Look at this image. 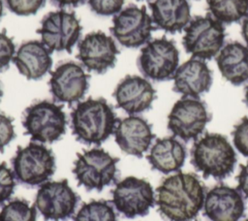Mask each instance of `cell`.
Here are the masks:
<instances>
[{"mask_svg":"<svg viewBox=\"0 0 248 221\" xmlns=\"http://www.w3.org/2000/svg\"><path fill=\"white\" fill-rule=\"evenodd\" d=\"M241 35L248 46V16L242 20L241 24Z\"/></svg>","mask_w":248,"mask_h":221,"instance_id":"cell-35","label":"cell"},{"mask_svg":"<svg viewBox=\"0 0 248 221\" xmlns=\"http://www.w3.org/2000/svg\"><path fill=\"white\" fill-rule=\"evenodd\" d=\"M125 0H87L90 9L99 16H112L118 14Z\"/></svg>","mask_w":248,"mask_h":221,"instance_id":"cell-30","label":"cell"},{"mask_svg":"<svg viewBox=\"0 0 248 221\" xmlns=\"http://www.w3.org/2000/svg\"><path fill=\"white\" fill-rule=\"evenodd\" d=\"M155 26L146 8L130 5L114 15L110 31L122 46L139 47L150 41Z\"/></svg>","mask_w":248,"mask_h":221,"instance_id":"cell-13","label":"cell"},{"mask_svg":"<svg viewBox=\"0 0 248 221\" xmlns=\"http://www.w3.org/2000/svg\"><path fill=\"white\" fill-rule=\"evenodd\" d=\"M191 163L204 178L224 179L234 169L236 155L228 139L217 133H206L196 140L191 149Z\"/></svg>","mask_w":248,"mask_h":221,"instance_id":"cell-3","label":"cell"},{"mask_svg":"<svg viewBox=\"0 0 248 221\" xmlns=\"http://www.w3.org/2000/svg\"><path fill=\"white\" fill-rule=\"evenodd\" d=\"M203 208L205 216L211 221H239L245 205L237 189L219 184L205 194Z\"/></svg>","mask_w":248,"mask_h":221,"instance_id":"cell-16","label":"cell"},{"mask_svg":"<svg viewBox=\"0 0 248 221\" xmlns=\"http://www.w3.org/2000/svg\"><path fill=\"white\" fill-rule=\"evenodd\" d=\"M113 134L117 145L123 152L139 158L148 150L155 138L151 124L138 115H130L119 120Z\"/></svg>","mask_w":248,"mask_h":221,"instance_id":"cell-17","label":"cell"},{"mask_svg":"<svg viewBox=\"0 0 248 221\" xmlns=\"http://www.w3.org/2000/svg\"><path fill=\"white\" fill-rule=\"evenodd\" d=\"M74 221H117V217L110 202L92 200L81 205Z\"/></svg>","mask_w":248,"mask_h":221,"instance_id":"cell-25","label":"cell"},{"mask_svg":"<svg viewBox=\"0 0 248 221\" xmlns=\"http://www.w3.org/2000/svg\"><path fill=\"white\" fill-rule=\"evenodd\" d=\"M173 79V91L184 97L200 98L212 84V72L206 62L200 58H190L176 69Z\"/></svg>","mask_w":248,"mask_h":221,"instance_id":"cell-19","label":"cell"},{"mask_svg":"<svg viewBox=\"0 0 248 221\" xmlns=\"http://www.w3.org/2000/svg\"><path fill=\"white\" fill-rule=\"evenodd\" d=\"M3 10H4V5H3V0H0V18L3 16Z\"/></svg>","mask_w":248,"mask_h":221,"instance_id":"cell-37","label":"cell"},{"mask_svg":"<svg viewBox=\"0 0 248 221\" xmlns=\"http://www.w3.org/2000/svg\"><path fill=\"white\" fill-rule=\"evenodd\" d=\"M51 1L58 7L63 8V7H67V6L77 7L80 4H83L85 0H51Z\"/></svg>","mask_w":248,"mask_h":221,"instance_id":"cell-34","label":"cell"},{"mask_svg":"<svg viewBox=\"0 0 248 221\" xmlns=\"http://www.w3.org/2000/svg\"><path fill=\"white\" fill-rule=\"evenodd\" d=\"M210 15L223 24H231L248 16V0H206Z\"/></svg>","mask_w":248,"mask_h":221,"instance_id":"cell-24","label":"cell"},{"mask_svg":"<svg viewBox=\"0 0 248 221\" xmlns=\"http://www.w3.org/2000/svg\"><path fill=\"white\" fill-rule=\"evenodd\" d=\"M78 196L66 179L43 183L36 195L35 206L46 221H66L73 216Z\"/></svg>","mask_w":248,"mask_h":221,"instance_id":"cell-10","label":"cell"},{"mask_svg":"<svg viewBox=\"0 0 248 221\" xmlns=\"http://www.w3.org/2000/svg\"><path fill=\"white\" fill-rule=\"evenodd\" d=\"M215 60L221 75L232 84L240 85L248 81V47L239 42L228 43Z\"/></svg>","mask_w":248,"mask_h":221,"instance_id":"cell-22","label":"cell"},{"mask_svg":"<svg viewBox=\"0 0 248 221\" xmlns=\"http://www.w3.org/2000/svg\"><path fill=\"white\" fill-rule=\"evenodd\" d=\"M12 165L16 179L28 186L46 182L56 169L52 151L44 144L33 142L17 148Z\"/></svg>","mask_w":248,"mask_h":221,"instance_id":"cell-7","label":"cell"},{"mask_svg":"<svg viewBox=\"0 0 248 221\" xmlns=\"http://www.w3.org/2000/svg\"><path fill=\"white\" fill-rule=\"evenodd\" d=\"M236 189L248 199V162L245 165H241L239 174L236 176Z\"/></svg>","mask_w":248,"mask_h":221,"instance_id":"cell-33","label":"cell"},{"mask_svg":"<svg viewBox=\"0 0 248 221\" xmlns=\"http://www.w3.org/2000/svg\"><path fill=\"white\" fill-rule=\"evenodd\" d=\"M13 62L27 79H40L51 69V51L40 41H27L19 46Z\"/></svg>","mask_w":248,"mask_h":221,"instance_id":"cell-20","label":"cell"},{"mask_svg":"<svg viewBox=\"0 0 248 221\" xmlns=\"http://www.w3.org/2000/svg\"><path fill=\"white\" fill-rule=\"evenodd\" d=\"M178 64L179 51L176 45L166 37L146 43L138 58V66L141 74L155 81L171 79Z\"/></svg>","mask_w":248,"mask_h":221,"instance_id":"cell-8","label":"cell"},{"mask_svg":"<svg viewBox=\"0 0 248 221\" xmlns=\"http://www.w3.org/2000/svg\"><path fill=\"white\" fill-rule=\"evenodd\" d=\"M16 54V47L6 31H0V71L7 69Z\"/></svg>","mask_w":248,"mask_h":221,"instance_id":"cell-31","label":"cell"},{"mask_svg":"<svg viewBox=\"0 0 248 221\" xmlns=\"http://www.w3.org/2000/svg\"><path fill=\"white\" fill-rule=\"evenodd\" d=\"M186 156L183 143L174 137H166L156 140L146 158L153 170L167 174L180 170Z\"/></svg>","mask_w":248,"mask_h":221,"instance_id":"cell-23","label":"cell"},{"mask_svg":"<svg viewBox=\"0 0 248 221\" xmlns=\"http://www.w3.org/2000/svg\"><path fill=\"white\" fill-rule=\"evenodd\" d=\"M15 127L13 124V119L0 112V151L2 152L4 148L15 139Z\"/></svg>","mask_w":248,"mask_h":221,"instance_id":"cell-32","label":"cell"},{"mask_svg":"<svg viewBox=\"0 0 248 221\" xmlns=\"http://www.w3.org/2000/svg\"><path fill=\"white\" fill-rule=\"evenodd\" d=\"M73 134L85 144H101L114 133L116 123L112 107L103 98L78 103L71 112Z\"/></svg>","mask_w":248,"mask_h":221,"instance_id":"cell-2","label":"cell"},{"mask_svg":"<svg viewBox=\"0 0 248 221\" xmlns=\"http://www.w3.org/2000/svg\"><path fill=\"white\" fill-rule=\"evenodd\" d=\"M244 221H248V218H247V219H245V220H244Z\"/></svg>","mask_w":248,"mask_h":221,"instance_id":"cell-39","label":"cell"},{"mask_svg":"<svg viewBox=\"0 0 248 221\" xmlns=\"http://www.w3.org/2000/svg\"><path fill=\"white\" fill-rule=\"evenodd\" d=\"M111 204L127 218L144 216L155 204L154 190L145 179L128 176L116 183Z\"/></svg>","mask_w":248,"mask_h":221,"instance_id":"cell-12","label":"cell"},{"mask_svg":"<svg viewBox=\"0 0 248 221\" xmlns=\"http://www.w3.org/2000/svg\"><path fill=\"white\" fill-rule=\"evenodd\" d=\"M0 221H37V210L24 199H14L0 211Z\"/></svg>","mask_w":248,"mask_h":221,"instance_id":"cell-26","label":"cell"},{"mask_svg":"<svg viewBox=\"0 0 248 221\" xmlns=\"http://www.w3.org/2000/svg\"><path fill=\"white\" fill-rule=\"evenodd\" d=\"M88 86V75L76 62H64L50 73L49 89L53 99L59 103L71 105L79 101Z\"/></svg>","mask_w":248,"mask_h":221,"instance_id":"cell-15","label":"cell"},{"mask_svg":"<svg viewBox=\"0 0 248 221\" xmlns=\"http://www.w3.org/2000/svg\"><path fill=\"white\" fill-rule=\"evenodd\" d=\"M113 157L102 148H92L77 155L73 173L79 185L87 190L102 191L116 181L117 163Z\"/></svg>","mask_w":248,"mask_h":221,"instance_id":"cell-6","label":"cell"},{"mask_svg":"<svg viewBox=\"0 0 248 221\" xmlns=\"http://www.w3.org/2000/svg\"><path fill=\"white\" fill-rule=\"evenodd\" d=\"M113 96L118 108L134 115L151 108L156 98V90L146 79L127 76L117 84Z\"/></svg>","mask_w":248,"mask_h":221,"instance_id":"cell-18","label":"cell"},{"mask_svg":"<svg viewBox=\"0 0 248 221\" xmlns=\"http://www.w3.org/2000/svg\"><path fill=\"white\" fill-rule=\"evenodd\" d=\"M211 115L206 104L200 98L182 97L168 115V128L174 137L184 142L198 140Z\"/></svg>","mask_w":248,"mask_h":221,"instance_id":"cell-9","label":"cell"},{"mask_svg":"<svg viewBox=\"0 0 248 221\" xmlns=\"http://www.w3.org/2000/svg\"><path fill=\"white\" fill-rule=\"evenodd\" d=\"M156 204L170 221H191L203 206L205 187L194 174L178 172L158 186Z\"/></svg>","mask_w":248,"mask_h":221,"instance_id":"cell-1","label":"cell"},{"mask_svg":"<svg viewBox=\"0 0 248 221\" xmlns=\"http://www.w3.org/2000/svg\"><path fill=\"white\" fill-rule=\"evenodd\" d=\"M118 53L111 37L102 31H93L78 43L77 57L88 71L104 74L115 65Z\"/></svg>","mask_w":248,"mask_h":221,"instance_id":"cell-14","label":"cell"},{"mask_svg":"<svg viewBox=\"0 0 248 221\" xmlns=\"http://www.w3.org/2000/svg\"><path fill=\"white\" fill-rule=\"evenodd\" d=\"M148 6L155 28L166 32H180L191 20V9L187 0H154Z\"/></svg>","mask_w":248,"mask_h":221,"instance_id":"cell-21","label":"cell"},{"mask_svg":"<svg viewBox=\"0 0 248 221\" xmlns=\"http://www.w3.org/2000/svg\"><path fill=\"white\" fill-rule=\"evenodd\" d=\"M15 178L14 172L7 164L0 162V205H3L12 197L16 187Z\"/></svg>","mask_w":248,"mask_h":221,"instance_id":"cell-27","label":"cell"},{"mask_svg":"<svg viewBox=\"0 0 248 221\" xmlns=\"http://www.w3.org/2000/svg\"><path fill=\"white\" fill-rule=\"evenodd\" d=\"M22 125L32 141L51 143L65 134L67 117L62 106L44 100L25 110Z\"/></svg>","mask_w":248,"mask_h":221,"instance_id":"cell-5","label":"cell"},{"mask_svg":"<svg viewBox=\"0 0 248 221\" xmlns=\"http://www.w3.org/2000/svg\"><path fill=\"white\" fill-rule=\"evenodd\" d=\"M2 96H3V90H2V86H1V83H0V100H1Z\"/></svg>","mask_w":248,"mask_h":221,"instance_id":"cell-38","label":"cell"},{"mask_svg":"<svg viewBox=\"0 0 248 221\" xmlns=\"http://www.w3.org/2000/svg\"><path fill=\"white\" fill-rule=\"evenodd\" d=\"M11 12L17 16H30L36 14L45 6L46 0H5Z\"/></svg>","mask_w":248,"mask_h":221,"instance_id":"cell-28","label":"cell"},{"mask_svg":"<svg viewBox=\"0 0 248 221\" xmlns=\"http://www.w3.org/2000/svg\"><path fill=\"white\" fill-rule=\"evenodd\" d=\"M244 102L248 107V85L245 87V91H244Z\"/></svg>","mask_w":248,"mask_h":221,"instance_id":"cell-36","label":"cell"},{"mask_svg":"<svg viewBox=\"0 0 248 221\" xmlns=\"http://www.w3.org/2000/svg\"><path fill=\"white\" fill-rule=\"evenodd\" d=\"M37 33L50 51L71 52L80 37L81 26L74 13L60 10L47 14Z\"/></svg>","mask_w":248,"mask_h":221,"instance_id":"cell-11","label":"cell"},{"mask_svg":"<svg viewBox=\"0 0 248 221\" xmlns=\"http://www.w3.org/2000/svg\"><path fill=\"white\" fill-rule=\"evenodd\" d=\"M233 144L236 149L248 158V117L244 116L232 130Z\"/></svg>","mask_w":248,"mask_h":221,"instance_id":"cell-29","label":"cell"},{"mask_svg":"<svg viewBox=\"0 0 248 221\" xmlns=\"http://www.w3.org/2000/svg\"><path fill=\"white\" fill-rule=\"evenodd\" d=\"M225 37L223 23L209 14L196 16L184 29L182 44L185 50L193 57L206 60L219 53L224 47Z\"/></svg>","mask_w":248,"mask_h":221,"instance_id":"cell-4","label":"cell"}]
</instances>
